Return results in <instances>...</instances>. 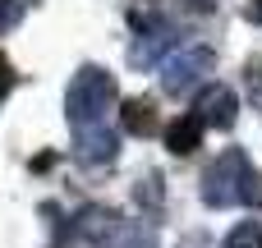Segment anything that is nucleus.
Wrapping results in <instances>:
<instances>
[{"instance_id": "1", "label": "nucleus", "mask_w": 262, "mask_h": 248, "mask_svg": "<svg viewBox=\"0 0 262 248\" xmlns=\"http://www.w3.org/2000/svg\"><path fill=\"white\" fill-rule=\"evenodd\" d=\"M69 230L83 248H157L147 226H138V221L111 212V207H83Z\"/></svg>"}, {"instance_id": "2", "label": "nucleus", "mask_w": 262, "mask_h": 248, "mask_svg": "<svg viewBox=\"0 0 262 248\" xmlns=\"http://www.w3.org/2000/svg\"><path fill=\"white\" fill-rule=\"evenodd\" d=\"M115 106V78L97 64H83L64 92V120L69 129H83V124H106V110Z\"/></svg>"}, {"instance_id": "3", "label": "nucleus", "mask_w": 262, "mask_h": 248, "mask_svg": "<svg viewBox=\"0 0 262 248\" xmlns=\"http://www.w3.org/2000/svg\"><path fill=\"white\" fill-rule=\"evenodd\" d=\"M129 64L134 69H157L180 51V28L161 14H129Z\"/></svg>"}, {"instance_id": "4", "label": "nucleus", "mask_w": 262, "mask_h": 248, "mask_svg": "<svg viewBox=\"0 0 262 248\" xmlns=\"http://www.w3.org/2000/svg\"><path fill=\"white\" fill-rule=\"evenodd\" d=\"M249 175H253L249 152H244V147H226V152L207 166V175H203L198 193H203V202H207V207H235V202L244 198Z\"/></svg>"}, {"instance_id": "5", "label": "nucleus", "mask_w": 262, "mask_h": 248, "mask_svg": "<svg viewBox=\"0 0 262 248\" xmlns=\"http://www.w3.org/2000/svg\"><path fill=\"white\" fill-rule=\"evenodd\" d=\"M212 69H216V51L203 46V41H189V46H180V51L161 64V87H166L170 97H184V92L203 87V78H207Z\"/></svg>"}, {"instance_id": "6", "label": "nucleus", "mask_w": 262, "mask_h": 248, "mask_svg": "<svg viewBox=\"0 0 262 248\" xmlns=\"http://www.w3.org/2000/svg\"><path fill=\"white\" fill-rule=\"evenodd\" d=\"M193 115L203 120V129H230L235 115H239V97H235V87H226V83H207V87L198 92Z\"/></svg>"}, {"instance_id": "7", "label": "nucleus", "mask_w": 262, "mask_h": 248, "mask_svg": "<svg viewBox=\"0 0 262 248\" xmlns=\"http://www.w3.org/2000/svg\"><path fill=\"white\" fill-rule=\"evenodd\" d=\"M74 156H78L83 166L111 161V156H115V133H111L106 124H83V129H74Z\"/></svg>"}, {"instance_id": "8", "label": "nucleus", "mask_w": 262, "mask_h": 248, "mask_svg": "<svg viewBox=\"0 0 262 248\" xmlns=\"http://www.w3.org/2000/svg\"><path fill=\"white\" fill-rule=\"evenodd\" d=\"M161 138H166V147H170L175 156H189V152H198V147H203V120L189 110V115L170 120V124L161 129Z\"/></svg>"}, {"instance_id": "9", "label": "nucleus", "mask_w": 262, "mask_h": 248, "mask_svg": "<svg viewBox=\"0 0 262 248\" xmlns=\"http://www.w3.org/2000/svg\"><path fill=\"white\" fill-rule=\"evenodd\" d=\"M120 124H124L134 138H152V133H161V120H157V110H152L147 97L124 101V106H120Z\"/></svg>"}, {"instance_id": "10", "label": "nucleus", "mask_w": 262, "mask_h": 248, "mask_svg": "<svg viewBox=\"0 0 262 248\" xmlns=\"http://www.w3.org/2000/svg\"><path fill=\"white\" fill-rule=\"evenodd\" d=\"M221 248H262V221H258V216L239 221V226L226 235V244H221Z\"/></svg>"}, {"instance_id": "11", "label": "nucleus", "mask_w": 262, "mask_h": 248, "mask_svg": "<svg viewBox=\"0 0 262 248\" xmlns=\"http://www.w3.org/2000/svg\"><path fill=\"white\" fill-rule=\"evenodd\" d=\"M32 9H37V0H0V32H14Z\"/></svg>"}, {"instance_id": "12", "label": "nucleus", "mask_w": 262, "mask_h": 248, "mask_svg": "<svg viewBox=\"0 0 262 248\" xmlns=\"http://www.w3.org/2000/svg\"><path fill=\"white\" fill-rule=\"evenodd\" d=\"M244 87H249L253 106H262V60H253V64H249V74H244Z\"/></svg>"}, {"instance_id": "13", "label": "nucleus", "mask_w": 262, "mask_h": 248, "mask_svg": "<svg viewBox=\"0 0 262 248\" xmlns=\"http://www.w3.org/2000/svg\"><path fill=\"white\" fill-rule=\"evenodd\" d=\"M244 207H262V175H249V184H244V198H239Z\"/></svg>"}, {"instance_id": "14", "label": "nucleus", "mask_w": 262, "mask_h": 248, "mask_svg": "<svg viewBox=\"0 0 262 248\" xmlns=\"http://www.w3.org/2000/svg\"><path fill=\"white\" fill-rule=\"evenodd\" d=\"M244 18H249V23H262V0H249V5H244Z\"/></svg>"}, {"instance_id": "15", "label": "nucleus", "mask_w": 262, "mask_h": 248, "mask_svg": "<svg viewBox=\"0 0 262 248\" xmlns=\"http://www.w3.org/2000/svg\"><path fill=\"white\" fill-rule=\"evenodd\" d=\"M5 92H9V87H0V97H5Z\"/></svg>"}]
</instances>
